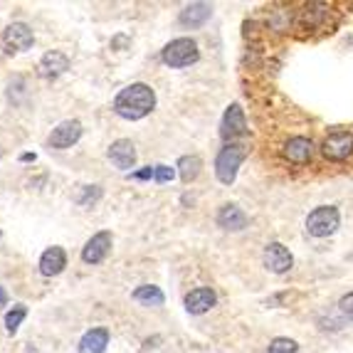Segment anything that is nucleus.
Wrapping results in <instances>:
<instances>
[{
    "label": "nucleus",
    "instance_id": "aec40b11",
    "mask_svg": "<svg viewBox=\"0 0 353 353\" xmlns=\"http://www.w3.org/2000/svg\"><path fill=\"white\" fill-rule=\"evenodd\" d=\"M200 168H203V161H200L198 156H183L178 161V173L183 183H193V180L198 178Z\"/></svg>",
    "mask_w": 353,
    "mask_h": 353
},
{
    "label": "nucleus",
    "instance_id": "393cba45",
    "mask_svg": "<svg viewBox=\"0 0 353 353\" xmlns=\"http://www.w3.org/2000/svg\"><path fill=\"white\" fill-rule=\"evenodd\" d=\"M339 311L353 321V291H348V294H343V297L339 299Z\"/></svg>",
    "mask_w": 353,
    "mask_h": 353
},
{
    "label": "nucleus",
    "instance_id": "423d86ee",
    "mask_svg": "<svg viewBox=\"0 0 353 353\" xmlns=\"http://www.w3.org/2000/svg\"><path fill=\"white\" fill-rule=\"evenodd\" d=\"M247 119H245V109L240 104H230L223 114V124H220V136L225 143H235L237 138L247 136Z\"/></svg>",
    "mask_w": 353,
    "mask_h": 353
},
{
    "label": "nucleus",
    "instance_id": "20e7f679",
    "mask_svg": "<svg viewBox=\"0 0 353 353\" xmlns=\"http://www.w3.org/2000/svg\"><path fill=\"white\" fill-rule=\"evenodd\" d=\"M341 223V215H339V208L336 205H319L314 210L306 215V232L311 237H328L334 235L336 230H339Z\"/></svg>",
    "mask_w": 353,
    "mask_h": 353
},
{
    "label": "nucleus",
    "instance_id": "f257e3e1",
    "mask_svg": "<svg viewBox=\"0 0 353 353\" xmlns=\"http://www.w3.org/2000/svg\"><path fill=\"white\" fill-rule=\"evenodd\" d=\"M156 106V92L143 84V82H136V84H129L121 92L117 94L114 99V112L121 119H129V121H138V119L149 117Z\"/></svg>",
    "mask_w": 353,
    "mask_h": 353
},
{
    "label": "nucleus",
    "instance_id": "412c9836",
    "mask_svg": "<svg viewBox=\"0 0 353 353\" xmlns=\"http://www.w3.org/2000/svg\"><path fill=\"white\" fill-rule=\"evenodd\" d=\"M134 299L141 304H151V306H161L163 302H166V297H163V291L158 289V287L154 284H141L136 291H134Z\"/></svg>",
    "mask_w": 353,
    "mask_h": 353
},
{
    "label": "nucleus",
    "instance_id": "f8f14e48",
    "mask_svg": "<svg viewBox=\"0 0 353 353\" xmlns=\"http://www.w3.org/2000/svg\"><path fill=\"white\" fill-rule=\"evenodd\" d=\"M217 304V294L210 289V287H195L186 294V309L188 314H205V311H210L212 306Z\"/></svg>",
    "mask_w": 353,
    "mask_h": 353
},
{
    "label": "nucleus",
    "instance_id": "4468645a",
    "mask_svg": "<svg viewBox=\"0 0 353 353\" xmlns=\"http://www.w3.org/2000/svg\"><path fill=\"white\" fill-rule=\"evenodd\" d=\"M328 15H331V10H328L326 5H321V3H311V5H304L302 10H299L297 15V25L302 27V30H314V27H324V23L328 20Z\"/></svg>",
    "mask_w": 353,
    "mask_h": 353
},
{
    "label": "nucleus",
    "instance_id": "7ed1b4c3",
    "mask_svg": "<svg viewBox=\"0 0 353 353\" xmlns=\"http://www.w3.org/2000/svg\"><path fill=\"white\" fill-rule=\"evenodd\" d=\"M161 60L163 64H168L171 69H183L191 67L200 60V50L198 42L191 38H175L166 45L161 50Z\"/></svg>",
    "mask_w": 353,
    "mask_h": 353
},
{
    "label": "nucleus",
    "instance_id": "a878e982",
    "mask_svg": "<svg viewBox=\"0 0 353 353\" xmlns=\"http://www.w3.org/2000/svg\"><path fill=\"white\" fill-rule=\"evenodd\" d=\"M154 168H156V180H158V183H168V180H173L175 171L171 166H163V163H161V166H154Z\"/></svg>",
    "mask_w": 353,
    "mask_h": 353
},
{
    "label": "nucleus",
    "instance_id": "dca6fc26",
    "mask_svg": "<svg viewBox=\"0 0 353 353\" xmlns=\"http://www.w3.org/2000/svg\"><path fill=\"white\" fill-rule=\"evenodd\" d=\"M212 15V8L208 3H191L180 10L178 15V23L183 27H200L208 23V18Z\"/></svg>",
    "mask_w": 353,
    "mask_h": 353
},
{
    "label": "nucleus",
    "instance_id": "cd10ccee",
    "mask_svg": "<svg viewBox=\"0 0 353 353\" xmlns=\"http://www.w3.org/2000/svg\"><path fill=\"white\" fill-rule=\"evenodd\" d=\"M18 353H40V351H38V348H35V346H23Z\"/></svg>",
    "mask_w": 353,
    "mask_h": 353
},
{
    "label": "nucleus",
    "instance_id": "f3484780",
    "mask_svg": "<svg viewBox=\"0 0 353 353\" xmlns=\"http://www.w3.org/2000/svg\"><path fill=\"white\" fill-rule=\"evenodd\" d=\"M64 267H67V254H64L62 247H47L40 257V272L45 277H57V274L62 272Z\"/></svg>",
    "mask_w": 353,
    "mask_h": 353
},
{
    "label": "nucleus",
    "instance_id": "b1692460",
    "mask_svg": "<svg viewBox=\"0 0 353 353\" xmlns=\"http://www.w3.org/2000/svg\"><path fill=\"white\" fill-rule=\"evenodd\" d=\"M99 198H101V188L99 186H84V193L77 198V203H80V205H94Z\"/></svg>",
    "mask_w": 353,
    "mask_h": 353
},
{
    "label": "nucleus",
    "instance_id": "4be33fe9",
    "mask_svg": "<svg viewBox=\"0 0 353 353\" xmlns=\"http://www.w3.org/2000/svg\"><path fill=\"white\" fill-rule=\"evenodd\" d=\"M25 316H27V306H25V304H15L13 309L5 314V331H8V334H15Z\"/></svg>",
    "mask_w": 353,
    "mask_h": 353
},
{
    "label": "nucleus",
    "instance_id": "c756f323",
    "mask_svg": "<svg viewBox=\"0 0 353 353\" xmlns=\"http://www.w3.org/2000/svg\"><path fill=\"white\" fill-rule=\"evenodd\" d=\"M8 302V294H5V289L0 287V304H5Z\"/></svg>",
    "mask_w": 353,
    "mask_h": 353
},
{
    "label": "nucleus",
    "instance_id": "1a4fd4ad",
    "mask_svg": "<svg viewBox=\"0 0 353 353\" xmlns=\"http://www.w3.org/2000/svg\"><path fill=\"white\" fill-rule=\"evenodd\" d=\"M262 262L274 274H287L294 267V257L282 242H269L265 247V254H262Z\"/></svg>",
    "mask_w": 353,
    "mask_h": 353
},
{
    "label": "nucleus",
    "instance_id": "bb28decb",
    "mask_svg": "<svg viewBox=\"0 0 353 353\" xmlns=\"http://www.w3.org/2000/svg\"><path fill=\"white\" fill-rule=\"evenodd\" d=\"M131 178L134 180H151L156 178V168H143V171H136V173H131Z\"/></svg>",
    "mask_w": 353,
    "mask_h": 353
},
{
    "label": "nucleus",
    "instance_id": "a211bd4d",
    "mask_svg": "<svg viewBox=\"0 0 353 353\" xmlns=\"http://www.w3.org/2000/svg\"><path fill=\"white\" fill-rule=\"evenodd\" d=\"M217 225L225 230H245L247 228V215L242 212V208H237L235 203H225L220 210H217Z\"/></svg>",
    "mask_w": 353,
    "mask_h": 353
},
{
    "label": "nucleus",
    "instance_id": "9d476101",
    "mask_svg": "<svg viewBox=\"0 0 353 353\" xmlns=\"http://www.w3.org/2000/svg\"><path fill=\"white\" fill-rule=\"evenodd\" d=\"M82 138V124L77 121V119H67V121H62V124H57L55 129H52L50 138H47V143H50L52 149H69L72 143H77Z\"/></svg>",
    "mask_w": 353,
    "mask_h": 353
},
{
    "label": "nucleus",
    "instance_id": "9b49d317",
    "mask_svg": "<svg viewBox=\"0 0 353 353\" xmlns=\"http://www.w3.org/2000/svg\"><path fill=\"white\" fill-rule=\"evenodd\" d=\"M109 249H112V232H109V230H101V232L92 235V240L84 245V249H82V262L99 265L106 254H109Z\"/></svg>",
    "mask_w": 353,
    "mask_h": 353
},
{
    "label": "nucleus",
    "instance_id": "7c9ffc66",
    "mask_svg": "<svg viewBox=\"0 0 353 353\" xmlns=\"http://www.w3.org/2000/svg\"><path fill=\"white\" fill-rule=\"evenodd\" d=\"M0 156H3V151H0Z\"/></svg>",
    "mask_w": 353,
    "mask_h": 353
},
{
    "label": "nucleus",
    "instance_id": "6ab92c4d",
    "mask_svg": "<svg viewBox=\"0 0 353 353\" xmlns=\"http://www.w3.org/2000/svg\"><path fill=\"white\" fill-rule=\"evenodd\" d=\"M106 346H109V328L99 326V328H92V331H87V334L82 336L80 353H104Z\"/></svg>",
    "mask_w": 353,
    "mask_h": 353
},
{
    "label": "nucleus",
    "instance_id": "5701e85b",
    "mask_svg": "<svg viewBox=\"0 0 353 353\" xmlns=\"http://www.w3.org/2000/svg\"><path fill=\"white\" fill-rule=\"evenodd\" d=\"M267 353H299V343L294 339H287V336H277L269 341Z\"/></svg>",
    "mask_w": 353,
    "mask_h": 353
},
{
    "label": "nucleus",
    "instance_id": "f03ea898",
    "mask_svg": "<svg viewBox=\"0 0 353 353\" xmlns=\"http://www.w3.org/2000/svg\"><path fill=\"white\" fill-rule=\"evenodd\" d=\"M247 158V146L245 143H225L220 154L215 158V175L220 183L230 186V183H235L237 178V171H240L242 161Z\"/></svg>",
    "mask_w": 353,
    "mask_h": 353
},
{
    "label": "nucleus",
    "instance_id": "c85d7f7f",
    "mask_svg": "<svg viewBox=\"0 0 353 353\" xmlns=\"http://www.w3.org/2000/svg\"><path fill=\"white\" fill-rule=\"evenodd\" d=\"M20 161H35V154H23L20 156Z\"/></svg>",
    "mask_w": 353,
    "mask_h": 353
},
{
    "label": "nucleus",
    "instance_id": "ddd939ff",
    "mask_svg": "<svg viewBox=\"0 0 353 353\" xmlns=\"http://www.w3.org/2000/svg\"><path fill=\"white\" fill-rule=\"evenodd\" d=\"M40 69V75L47 77V80H55V77L64 75L69 69V57L64 55V52L60 50H50V52H45L42 60H40L38 64Z\"/></svg>",
    "mask_w": 353,
    "mask_h": 353
},
{
    "label": "nucleus",
    "instance_id": "39448f33",
    "mask_svg": "<svg viewBox=\"0 0 353 353\" xmlns=\"http://www.w3.org/2000/svg\"><path fill=\"white\" fill-rule=\"evenodd\" d=\"M321 156L331 163H343L353 156V131L339 129L326 134L321 141Z\"/></svg>",
    "mask_w": 353,
    "mask_h": 353
},
{
    "label": "nucleus",
    "instance_id": "2eb2a0df",
    "mask_svg": "<svg viewBox=\"0 0 353 353\" xmlns=\"http://www.w3.org/2000/svg\"><path fill=\"white\" fill-rule=\"evenodd\" d=\"M109 158H112V163L117 168L129 171L136 163V146L129 138H119V141L112 143V149H109Z\"/></svg>",
    "mask_w": 353,
    "mask_h": 353
},
{
    "label": "nucleus",
    "instance_id": "6e6552de",
    "mask_svg": "<svg viewBox=\"0 0 353 353\" xmlns=\"http://www.w3.org/2000/svg\"><path fill=\"white\" fill-rule=\"evenodd\" d=\"M35 42V35H32V27L25 25V23H13V25H8L5 32H3V47L5 52H25L32 47Z\"/></svg>",
    "mask_w": 353,
    "mask_h": 353
},
{
    "label": "nucleus",
    "instance_id": "0eeeda50",
    "mask_svg": "<svg viewBox=\"0 0 353 353\" xmlns=\"http://www.w3.org/2000/svg\"><path fill=\"white\" fill-rule=\"evenodd\" d=\"M279 151H282V158L291 166H309L314 158V141L306 136H289Z\"/></svg>",
    "mask_w": 353,
    "mask_h": 353
}]
</instances>
